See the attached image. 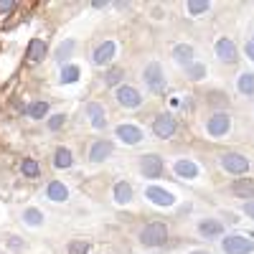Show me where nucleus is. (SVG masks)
<instances>
[{"label":"nucleus","mask_w":254,"mask_h":254,"mask_svg":"<svg viewBox=\"0 0 254 254\" xmlns=\"http://www.w3.org/2000/svg\"><path fill=\"white\" fill-rule=\"evenodd\" d=\"M165 239H168V226L160 224V221L147 224V226H142V231H140L142 247H160Z\"/></svg>","instance_id":"nucleus-1"},{"label":"nucleus","mask_w":254,"mask_h":254,"mask_svg":"<svg viewBox=\"0 0 254 254\" xmlns=\"http://www.w3.org/2000/svg\"><path fill=\"white\" fill-rule=\"evenodd\" d=\"M145 84L150 87V92L155 94H163L165 92V76H163V69H160V64H147V69H145Z\"/></svg>","instance_id":"nucleus-2"},{"label":"nucleus","mask_w":254,"mask_h":254,"mask_svg":"<svg viewBox=\"0 0 254 254\" xmlns=\"http://www.w3.org/2000/svg\"><path fill=\"white\" fill-rule=\"evenodd\" d=\"M221 165H224L226 173H237V176L249 171V160H247L244 155H239V153H226V155L221 158Z\"/></svg>","instance_id":"nucleus-3"},{"label":"nucleus","mask_w":254,"mask_h":254,"mask_svg":"<svg viewBox=\"0 0 254 254\" xmlns=\"http://www.w3.org/2000/svg\"><path fill=\"white\" fill-rule=\"evenodd\" d=\"M224 252L226 254H252L254 252V244L252 239H244V237H226L224 239Z\"/></svg>","instance_id":"nucleus-4"},{"label":"nucleus","mask_w":254,"mask_h":254,"mask_svg":"<svg viewBox=\"0 0 254 254\" xmlns=\"http://www.w3.org/2000/svg\"><path fill=\"white\" fill-rule=\"evenodd\" d=\"M140 173H142L145 178H158V176H163V160H160L158 155H142V160H140Z\"/></svg>","instance_id":"nucleus-5"},{"label":"nucleus","mask_w":254,"mask_h":254,"mask_svg":"<svg viewBox=\"0 0 254 254\" xmlns=\"http://www.w3.org/2000/svg\"><path fill=\"white\" fill-rule=\"evenodd\" d=\"M208 132L214 135V137H221V135H226L229 132V127H231V120H229V115L226 112H216L214 117L208 120Z\"/></svg>","instance_id":"nucleus-6"},{"label":"nucleus","mask_w":254,"mask_h":254,"mask_svg":"<svg viewBox=\"0 0 254 254\" xmlns=\"http://www.w3.org/2000/svg\"><path fill=\"white\" fill-rule=\"evenodd\" d=\"M117 54V46L112 44V41H104L102 46H97L94 49V54H92V61L97 64V66H104V64H110L112 61V56Z\"/></svg>","instance_id":"nucleus-7"},{"label":"nucleus","mask_w":254,"mask_h":254,"mask_svg":"<svg viewBox=\"0 0 254 254\" xmlns=\"http://www.w3.org/2000/svg\"><path fill=\"white\" fill-rule=\"evenodd\" d=\"M153 132L158 135V137H171L173 132H176V120L171 117V115H160L155 122H153Z\"/></svg>","instance_id":"nucleus-8"},{"label":"nucleus","mask_w":254,"mask_h":254,"mask_svg":"<svg viewBox=\"0 0 254 254\" xmlns=\"http://www.w3.org/2000/svg\"><path fill=\"white\" fill-rule=\"evenodd\" d=\"M117 102L122 104V107H137V104L142 102V97L135 87H120L117 89Z\"/></svg>","instance_id":"nucleus-9"},{"label":"nucleus","mask_w":254,"mask_h":254,"mask_svg":"<svg viewBox=\"0 0 254 254\" xmlns=\"http://www.w3.org/2000/svg\"><path fill=\"white\" fill-rule=\"evenodd\" d=\"M112 155V142L110 140H97L92 145V150H89V160L92 163H102V160H107Z\"/></svg>","instance_id":"nucleus-10"},{"label":"nucleus","mask_w":254,"mask_h":254,"mask_svg":"<svg viewBox=\"0 0 254 254\" xmlns=\"http://www.w3.org/2000/svg\"><path fill=\"white\" fill-rule=\"evenodd\" d=\"M216 56L224 61V64H234L237 61V49L229 38H219L216 41Z\"/></svg>","instance_id":"nucleus-11"},{"label":"nucleus","mask_w":254,"mask_h":254,"mask_svg":"<svg viewBox=\"0 0 254 254\" xmlns=\"http://www.w3.org/2000/svg\"><path fill=\"white\" fill-rule=\"evenodd\" d=\"M117 137L122 142H127V145H135V142L142 140V132H140V127H135V125H120L117 127Z\"/></svg>","instance_id":"nucleus-12"},{"label":"nucleus","mask_w":254,"mask_h":254,"mask_svg":"<svg viewBox=\"0 0 254 254\" xmlns=\"http://www.w3.org/2000/svg\"><path fill=\"white\" fill-rule=\"evenodd\" d=\"M145 196L150 198L153 203H158V206H171L173 203V193H168L165 188H158V186H150L145 190Z\"/></svg>","instance_id":"nucleus-13"},{"label":"nucleus","mask_w":254,"mask_h":254,"mask_svg":"<svg viewBox=\"0 0 254 254\" xmlns=\"http://www.w3.org/2000/svg\"><path fill=\"white\" fill-rule=\"evenodd\" d=\"M231 193L239 196V198H254V181L249 178H239L231 183Z\"/></svg>","instance_id":"nucleus-14"},{"label":"nucleus","mask_w":254,"mask_h":254,"mask_svg":"<svg viewBox=\"0 0 254 254\" xmlns=\"http://www.w3.org/2000/svg\"><path fill=\"white\" fill-rule=\"evenodd\" d=\"M87 112L92 117V125H94V130H104V125H107V117H104V107L97 102H89L87 104Z\"/></svg>","instance_id":"nucleus-15"},{"label":"nucleus","mask_w":254,"mask_h":254,"mask_svg":"<svg viewBox=\"0 0 254 254\" xmlns=\"http://www.w3.org/2000/svg\"><path fill=\"white\" fill-rule=\"evenodd\" d=\"M46 193H49L51 201H66V198H69V188L64 186L61 181H51L49 188H46Z\"/></svg>","instance_id":"nucleus-16"},{"label":"nucleus","mask_w":254,"mask_h":254,"mask_svg":"<svg viewBox=\"0 0 254 254\" xmlns=\"http://www.w3.org/2000/svg\"><path fill=\"white\" fill-rule=\"evenodd\" d=\"M115 201L122 203V206L132 201V186L127 183V181H120V183L115 186Z\"/></svg>","instance_id":"nucleus-17"},{"label":"nucleus","mask_w":254,"mask_h":254,"mask_svg":"<svg viewBox=\"0 0 254 254\" xmlns=\"http://www.w3.org/2000/svg\"><path fill=\"white\" fill-rule=\"evenodd\" d=\"M198 231H201V234L203 237H219V234H224V226L219 224V221H214V219H206V221H201L198 224Z\"/></svg>","instance_id":"nucleus-18"},{"label":"nucleus","mask_w":254,"mask_h":254,"mask_svg":"<svg viewBox=\"0 0 254 254\" xmlns=\"http://www.w3.org/2000/svg\"><path fill=\"white\" fill-rule=\"evenodd\" d=\"M176 173H178L181 178H196V176H198V165L190 163V160H178V163H176Z\"/></svg>","instance_id":"nucleus-19"},{"label":"nucleus","mask_w":254,"mask_h":254,"mask_svg":"<svg viewBox=\"0 0 254 254\" xmlns=\"http://www.w3.org/2000/svg\"><path fill=\"white\" fill-rule=\"evenodd\" d=\"M46 56V44H44V41H31V44H28V61H41V59H44Z\"/></svg>","instance_id":"nucleus-20"},{"label":"nucleus","mask_w":254,"mask_h":254,"mask_svg":"<svg viewBox=\"0 0 254 254\" xmlns=\"http://www.w3.org/2000/svg\"><path fill=\"white\" fill-rule=\"evenodd\" d=\"M20 173H23L26 178H36V176L41 173V165H38L36 160H31V158H26L23 163H20Z\"/></svg>","instance_id":"nucleus-21"},{"label":"nucleus","mask_w":254,"mask_h":254,"mask_svg":"<svg viewBox=\"0 0 254 254\" xmlns=\"http://www.w3.org/2000/svg\"><path fill=\"white\" fill-rule=\"evenodd\" d=\"M237 87H239V92L242 94H254V74H242L239 76V81H237Z\"/></svg>","instance_id":"nucleus-22"},{"label":"nucleus","mask_w":254,"mask_h":254,"mask_svg":"<svg viewBox=\"0 0 254 254\" xmlns=\"http://www.w3.org/2000/svg\"><path fill=\"white\" fill-rule=\"evenodd\" d=\"M74 160H71V153L66 150V147H59L56 150V155H54V165L56 168H69Z\"/></svg>","instance_id":"nucleus-23"},{"label":"nucleus","mask_w":254,"mask_h":254,"mask_svg":"<svg viewBox=\"0 0 254 254\" xmlns=\"http://www.w3.org/2000/svg\"><path fill=\"white\" fill-rule=\"evenodd\" d=\"M173 59L178 64H190V59H193V49L190 46H176L173 49Z\"/></svg>","instance_id":"nucleus-24"},{"label":"nucleus","mask_w":254,"mask_h":254,"mask_svg":"<svg viewBox=\"0 0 254 254\" xmlns=\"http://www.w3.org/2000/svg\"><path fill=\"white\" fill-rule=\"evenodd\" d=\"M46 112H49V102H33L31 107H28V115H31L33 120L46 117Z\"/></svg>","instance_id":"nucleus-25"},{"label":"nucleus","mask_w":254,"mask_h":254,"mask_svg":"<svg viewBox=\"0 0 254 254\" xmlns=\"http://www.w3.org/2000/svg\"><path fill=\"white\" fill-rule=\"evenodd\" d=\"M74 46H76V44H74L71 38H69V41H64V44L59 46V51H56V59H59V61H66V59L74 54Z\"/></svg>","instance_id":"nucleus-26"},{"label":"nucleus","mask_w":254,"mask_h":254,"mask_svg":"<svg viewBox=\"0 0 254 254\" xmlns=\"http://www.w3.org/2000/svg\"><path fill=\"white\" fill-rule=\"evenodd\" d=\"M79 79V66H64L61 69V84H74Z\"/></svg>","instance_id":"nucleus-27"},{"label":"nucleus","mask_w":254,"mask_h":254,"mask_svg":"<svg viewBox=\"0 0 254 254\" xmlns=\"http://www.w3.org/2000/svg\"><path fill=\"white\" fill-rule=\"evenodd\" d=\"M23 221L31 224V226H38V224H44V214H41L38 208H28L26 214H23Z\"/></svg>","instance_id":"nucleus-28"},{"label":"nucleus","mask_w":254,"mask_h":254,"mask_svg":"<svg viewBox=\"0 0 254 254\" xmlns=\"http://www.w3.org/2000/svg\"><path fill=\"white\" fill-rule=\"evenodd\" d=\"M208 10V3L206 0H188V13H193V15H201Z\"/></svg>","instance_id":"nucleus-29"},{"label":"nucleus","mask_w":254,"mask_h":254,"mask_svg":"<svg viewBox=\"0 0 254 254\" xmlns=\"http://www.w3.org/2000/svg\"><path fill=\"white\" fill-rule=\"evenodd\" d=\"M122 76H125V71H122V69H110L107 74H104V81H107L110 87H115V84H117Z\"/></svg>","instance_id":"nucleus-30"},{"label":"nucleus","mask_w":254,"mask_h":254,"mask_svg":"<svg viewBox=\"0 0 254 254\" xmlns=\"http://www.w3.org/2000/svg\"><path fill=\"white\" fill-rule=\"evenodd\" d=\"M89 252V242H71L69 244V254H87Z\"/></svg>","instance_id":"nucleus-31"},{"label":"nucleus","mask_w":254,"mask_h":254,"mask_svg":"<svg viewBox=\"0 0 254 254\" xmlns=\"http://www.w3.org/2000/svg\"><path fill=\"white\" fill-rule=\"evenodd\" d=\"M203 74H206L203 64H193V66H188V76L190 79H203Z\"/></svg>","instance_id":"nucleus-32"},{"label":"nucleus","mask_w":254,"mask_h":254,"mask_svg":"<svg viewBox=\"0 0 254 254\" xmlns=\"http://www.w3.org/2000/svg\"><path fill=\"white\" fill-rule=\"evenodd\" d=\"M64 122H66V115H54L49 120V130H59V127H64Z\"/></svg>","instance_id":"nucleus-33"},{"label":"nucleus","mask_w":254,"mask_h":254,"mask_svg":"<svg viewBox=\"0 0 254 254\" xmlns=\"http://www.w3.org/2000/svg\"><path fill=\"white\" fill-rule=\"evenodd\" d=\"M13 8H15L13 0H0V13H8V10H13Z\"/></svg>","instance_id":"nucleus-34"},{"label":"nucleus","mask_w":254,"mask_h":254,"mask_svg":"<svg viewBox=\"0 0 254 254\" xmlns=\"http://www.w3.org/2000/svg\"><path fill=\"white\" fill-rule=\"evenodd\" d=\"M244 214H247V216H252V219H254V201H249V203H247V206H244Z\"/></svg>","instance_id":"nucleus-35"},{"label":"nucleus","mask_w":254,"mask_h":254,"mask_svg":"<svg viewBox=\"0 0 254 254\" xmlns=\"http://www.w3.org/2000/svg\"><path fill=\"white\" fill-rule=\"evenodd\" d=\"M247 54H249V59H254V36L249 38V44H247Z\"/></svg>","instance_id":"nucleus-36"},{"label":"nucleus","mask_w":254,"mask_h":254,"mask_svg":"<svg viewBox=\"0 0 254 254\" xmlns=\"http://www.w3.org/2000/svg\"><path fill=\"white\" fill-rule=\"evenodd\" d=\"M10 249H23V242H20V239H10Z\"/></svg>","instance_id":"nucleus-37"},{"label":"nucleus","mask_w":254,"mask_h":254,"mask_svg":"<svg viewBox=\"0 0 254 254\" xmlns=\"http://www.w3.org/2000/svg\"><path fill=\"white\" fill-rule=\"evenodd\" d=\"M190 254H211V252H206V249L201 252V249H198V252H190Z\"/></svg>","instance_id":"nucleus-38"}]
</instances>
